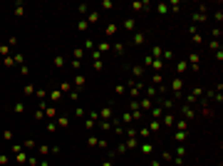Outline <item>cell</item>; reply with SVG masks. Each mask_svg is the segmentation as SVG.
<instances>
[{"label":"cell","mask_w":223,"mask_h":166,"mask_svg":"<svg viewBox=\"0 0 223 166\" xmlns=\"http://www.w3.org/2000/svg\"><path fill=\"white\" fill-rule=\"evenodd\" d=\"M131 74H134V77H141V74H144V69H141V67H134V69H131Z\"/></svg>","instance_id":"obj_36"},{"label":"cell","mask_w":223,"mask_h":166,"mask_svg":"<svg viewBox=\"0 0 223 166\" xmlns=\"http://www.w3.org/2000/svg\"><path fill=\"white\" fill-rule=\"evenodd\" d=\"M13 112H15V114H23V112H25V104H23V102H18V104L13 107Z\"/></svg>","instance_id":"obj_20"},{"label":"cell","mask_w":223,"mask_h":166,"mask_svg":"<svg viewBox=\"0 0 223 166\" xmlns=\"http://www.w3.org/2000/svg\"><path fill=\"white\" fill-rule=\"evenodd\" d=\"M60 92H72V84H69V82H62V84H60Z\"/></svg>","instance_id":"obj_29"},{"label":"cell","mask_w":223,"mask_h":166,"mask_svg":"<svg viewBox=\"0 0 223 166\" xmlns=\"http://www.w3.org/2000/svg\"><path fill=\"white\" fill-rule=\"evenodd\" d=\"M3 139H5V141H13V132H10V129H5V132H3Z\"/></svg>","instance_id":"obj_32"},{"label":"cell","mask_w":223,"mask_h":166,"mask_svg":"<svg viewBox=\"0 0 223 166\" xmlns=\"http://www.w3.org/2000/svg\"><path fill=\"white\" fill-rule=\"evenodd\" d=\"M161 114H164V107H151V117L154 119H159Z\"/></svg>","instance_id":"obj_12"},{"label":"cell","mask_w":223,"mask_h":166,"mask_svg":"<svg viewBox=\"0 0 223 166\" xmlns=\"http://www.w3.org/2000/svg\"><path fill=\"white\" fill-rule=\"evenodd\" d=\"M102 8H104V10H112V8H114V3H112V0H104V3H102Z\"/></svg>","instance_id":"obj_34"},{"label":"cell","mask_w":223,"mask_h":166,"mask_svg":"<svg viewBox=\"0 0 223 166\" xmlns=\"http://www.w3.org/2000/svg\"><path fill=\"white\" fill-rule=\"evenodd\" d=\"M25 15V8H23V3H18L15 5V18H23Z\"/></svg>","instance_id":"obj_15"},{"label":"cell","mask_w":223,"mask_h":166,"mask_svg":"<svg viewBox=\"0 0 223 166\" xmlns=\"http://www.w3.org/2000/svg\"><path fill=\"white\" fill-rule=\"evenodd\" d=\"M196 65H198V55L193 52V55H189V67H193V69H196Z\"/></svg>","instance_id":"obj_13"},{"label":"cell","mask_w":223,"mask_h":166,"mask_svg":"<svg viewBox=\"0 0 223 166\" xmlns=\"http://www.w3.org/2000/svg\"><path fill=\"white\" fill-rule=\"evenodd\" d=\"M176 127H179V132H186V129H189V122H186V119H179Z\"/></svg>","instance_id":"obj_17"},{"label":"cell","mask_w":223,"mask_h":166,"mask_svg":"<svg viewBox=\"0 0 223 166\" xmlns=\"http://www.w3.org/2000/svg\"><path fill=\"white\" fill-rule=\"evenodd\" d=\"M131 10H136V13H144V10H146V3H131Z\"/></svg>","instance_id":"obj_8"},{"label":"cell","mask_w":223,"mask_h":166,"mask_svg":"<svg viewBox=\"0 0 223 166\" xmlns=\"http://www.w3.org/2000/svg\"><path fill=\"white\" fill-rule=\"evenodd\" d=\"M99 20V13H89V18H87V23H97Z\"/></svg>","instance_id":"obj_31"},{"label":"cell","mask_w":223,"mask_h":166,"mask_svg":"<svg viewBox=\"0 0 223 166\" xmlns=\"http://www.w3.org/2000/svg\"><path fill=\"white\" fill-rule=\"evenodd\" d=\"M60 97H62V92H60V89H55V92H50V99H52V102H60Z\"/></svg>","instance_id":"obj_22"},{"label":"cell","mask_w":223,"mask_h":166,"mask_svg":"<svg viewBox=\"0 0 223 166\" xmlns=\"http://www.w3.org/2000/svg\"><path fill=\"white\" fill-rule=\"evenodd\" d=\"M107 50H112V45H109L107 40H102V42H99V47H97V52H107Z\"/></svg>","instance_id":"obj_9"},{"label":"cell","mask_w":223,"mask_h":166,"mask_svg":"<svg viewBox=\"0 0 223 166\" xmlns=\"http://www.w3.org/2000/svg\"><path fill=\"white\" fill-rule=\"evenodd\" d=\"M159 13H161V15H166V13H169V5H164V3H159Z\"/></svg>","instance_id":"obj_37"},{"label":"cell","mask_w":223,"mask_h":166,"mask_svg":"<svg viewBox=\"0 0 223 166\" xmlns=\"http://www.w3.org/2000/svg\"><path fill=\"white\" fill-rule=\"evenodd\" d=\"M117 28H119L117 23H109V25L104 28V35H107V37H114V35H117Z\"/></svg>","instance_id":"obj_2"},{"label":"cell","mask_w":223,"mask_h":166,"mask_svg":"<svg viewBox=\"0 0 223 166\" xmlns=\"http://www.w3.org/2000/svg\"><path fill=\"white\" fill-rule=\"evenodd\" d=\"M23 92H25V94H35L37 89H35V84H25V87H23Z\"/></svg>","instance_id":"obj_23"},{"label":"cell","mask_w":223,"mask_h":166,"mask_svg":"<svg viewBox=\"0 0 223 166\" xmlns=\"http://www.w3.org/2000/svg\"><path fill=\"white\" fill-rule=\"evenodd\" d=\"M77 28L84 33V30H89V23H87V20H79V23H77Z\"/></svg>","instance_id":"obj_24"},{"label":"cell","mask_w":223,"mask_h":166,"mask_svg":"<svg viewBox=\"0 0 223 166\" xmlns=\"http://www.w3.org/2000/svg\"><path fill=\"white\" fill-rule=\"evenodd\" d=\"M151 151H154V144H149V141H146V144H141V154H146V156H149Z\"/></svg>","instance_id":"obj_10"},{"label":"cell","mask_w":223,"mask_h":166,"mask_svg":"<svg viewBox=\"0 0 223 166\" xmlns=\"http://www.w3.org/2000/svg\"><path fill=\"white\" fill-rule=\"evenodd\" d=\"M164 124H169V127H171V124H176V119H174V114H166V117H164Z\"/></svg>","instance_id":"obj_25"},{"label":"cell","mask_w":223,"mask_h":166,"mask_svg":"<svg viewBox=\"0 0 223 166\" xmlns=\"http://www.w3.org/2000/svg\"><path fill=\"white\" fill-rule=\"evenodd\" d=\"M92 69H94V72H102V69H104V62H102V57H99V60H94V67H92Z\"/></svg>","instance_id":"obj_21"},{"label":"cell","mask_w":223,"mask_h":166,"mask_svg":"<svg viewBox=\"0 0 223 166\" xmlns=\"http://www.w3.org/2000/svg\"><path fill=\"white\" fill-rule=\"evenodd\" d=\"M141 89H144V84H141V82H139V84H131V89H129V94H131V97L136 99V97L141 94Z\"/></svg>","instance_id":"obj_3"},{"label":"cell","mask_w":223,"mask_h":166,"mask_svg":"<svg viewBox=\"0 0 223 166\" xmlns=\"http://www.w3.org/2000/svg\"><path fill=\"white\" fill-rule=\"evenodd\" d=\"M144 33H134V45H144Z\"/></svg>","instance_id":"obj_11"},{"label":"cell","mask_w":223,"mask_h":166,"mask_svg":"<svg viewBox=\"0 0 223 166\" xmlns=\"http://www.w3.org/2000/svg\"><path fill=\"white\" fill-rule=\"evenodd\" d=\"M15 161H18L20 166H25V164H28V154H25V151H20V154H15Z\"/></svg>","instance_id":"obj_7"},{"label":"cell","mask_w":223,"mask_h":166,"mask_svg":"<svg viewBox=\"0 0 223 166\" xmlns=\"http://www.w3.org/2000/svg\"><path fill=\"white\" fill-rule=\"evenodd\" d=\"M176 141L184 144V141H186V132H176Z\"/></svg>","instance_id":"obj_33"},{"label":"cell","mask_w":223,"mask_h":166,"mask_svg":"<svg viewBox=\"0 0 223 166\" xmlns=\"http://www.w3.org/2000/svg\"><path fill=\"white\" fill-rule=\"evenodd\" d=\"M159 129H161V124H159V122H156V119H154V122L149 124V132H159Z\"/></svg>","instance_id":"obj_27"},{"label":"cell","mask_w":223,"mask_h":166,"mask_svg":"<svg viewBox=\"0 0 223 166\" xmlns=\"http://www.w3.org/2000/svg\"><path fill=\"white\" fill-rule=\"evenodd\" d=\"M151 67H154L156 72H161V69H164V60H151Z\"/></svg>","instance_id":"obj_18"},{"label":"cell","mask_w":223,"mask_h":166,"mask_svg":"<svg viewBox=\"0 0 223 166\" xmlns=\"http://www.w3.org/2000/svg\"><path fill=\"white\" fill-rule=\"evenodd\" d=\"M8 52H10V47H8V45H0V55H3V57H8Z\"/></svg>","instance_id":"obj_35"},{"label":"cell","mask_w":223,"mask_h":166,"mask_svg":"<svg viewBox=\"0 0 223 166\" xmlns=\"http://www.w3.org/2000/svg\"><path fill=\"white\" fill-rule=\"evenodd\" d=\"M55 124H57V127H62V129H67V127H69V119H67V117H64V114H60V117H57V122H55Z\"/></svg>","instance_id":"obj_6"},{"label":"cell","mask_w":223,"mask_h":166,"mask_svg":"<svg viewBox=\"0 0 223 166\" xmlns=\"http://www.w3.org/2000/svg\"><path fill=\"white\" fill-rule=\"evenodd\" d=\"M176 69H179V72H186V69H189V62H179V67H176Z\"/></svg>","instance_id":"obj_38"},{"label":"cell","mask_w":223,"mask_h":166,"mask_svg":"<svg viewBox=\"0 0 223 166\" xmlns=\"http://www.w3.org/2000/svg\"><path fill=\"white\" fill-rule=\"evenodd\" d=\"M52 62H55V67H64V57H62V55H55Z\"/></svg>","instance_id":"obj_14"},{"label":"cell","mask_w":223,"mask_h":166,"mask_svg":"<svg viewBox=\"0 0 223 166\" xmlns=\"http://www.w3.org/2000/svg\"><path fill=\"white\" fill-rule=\"evenodd\" d=\"M193 20H196V23H203V20H206V10L201 8V13H196V15H193Z\"/></svg>","instance_id":"obj_16"},{"label":"cell","mask_w":223,"mask_h":166,"mask_svg":"<svg viewBox=\"0 0 223 166\" xmlns=\"http://www.w3.org/2000/svg\"><path fill=\"white\" fill-rule=\"evenodd\" d=\"M72 55H74L77 60H82V55H84V50H82V47H74V52H72Z\"/></svg>","instance_id":"obj_30"},{"label":"cell","mask_w":223,"mask_h":166,"mask_svg":"<svg viewBox=\"0 0 223 166\" xmlns=\"http://www.w3.org/2000/svg\"><path fill=\"white\" fill-rule=\"evenodd\" d=\"M181 89H184V79H181V77H176V79H171V92H174L176 97L181 94Z\"/></svg>","instance_id":"obj_1"},{"label":"cell","mask_w":223,"mask_h":166,"mask_svg":"<svg viewBox=\"0 0 223 166\" xmlns=\"http://www.w3.org/2000/svg\"><path fill=\"white\" fill-rule=\"evenodd\" d=\"M112 50H114L117 55H124V45H122V42H117V45H112Z\"/></svg>","instance_id":"obj_19"},{"label":"cell","mask_w":223,"mask_h":166,"mask_svg":"<svg viewBox=\"0 0 223 166\" xmlns=\"http://www.w3.org/2000/svg\"><path fill=\"white\" fill-rule=\"evenodd\" d=\"M35 97L42 102V99H47V92H45V89H37V92H35Z\"/></svg>","instance_id":"obj_26"},{"label":"cell","mask_w":223,"mask_h":166,"mask_svg":"<svg viewBox=\"0 0 223 166\" xmlns=\"http://www.w3.org/2000/svg\"><path fill=\"white\" fill-rule=\"evenodd\" d=\"M84 84H87V77H84V74H77V77H74V87H77V89H82Z\"/></svg>","instance_id":"obj_5"},{"label":"cell","mask_w":223,"mask_h":166,"mask_svg":"<svg viewBox=\"0 0 223 166\" xmlns=\"http://www.w3.org/2000/svg\"><path fill=\"white\" fill-rule=\"evenodd\" d=\"M124 30H129V33L136 30V20H134V18H127V20H124Z\"/></svg>","instance_id":"obj_4"},{"label":"cell","mask_w":223,"mask_h":166,"mask_svg":"<svg viewBox=\"0 0 223 166\" xmlns=\"http://www.w3.org/2000/svg\"><path fill=\"white\" fill-rule=\"evenodd\" d=\"M193 114H196V112H193L191 107H184V117H186V119H191Z\"/></svg>","instance_id":"obj_28"},{"label":"cell","mask_w":223,"mask_h":166,"mask_svg":"<svg viewBox=\"0 0 223 166\" xmlns=\"http://www.w3.org/2000/svg\"><path fill=\"white\" fill-rule=\"evenodd\" d=\"M102 166H114V164H112V161H104V164H102Z\"/></svg>","instance_id":"obj_39"}]
</instances>
